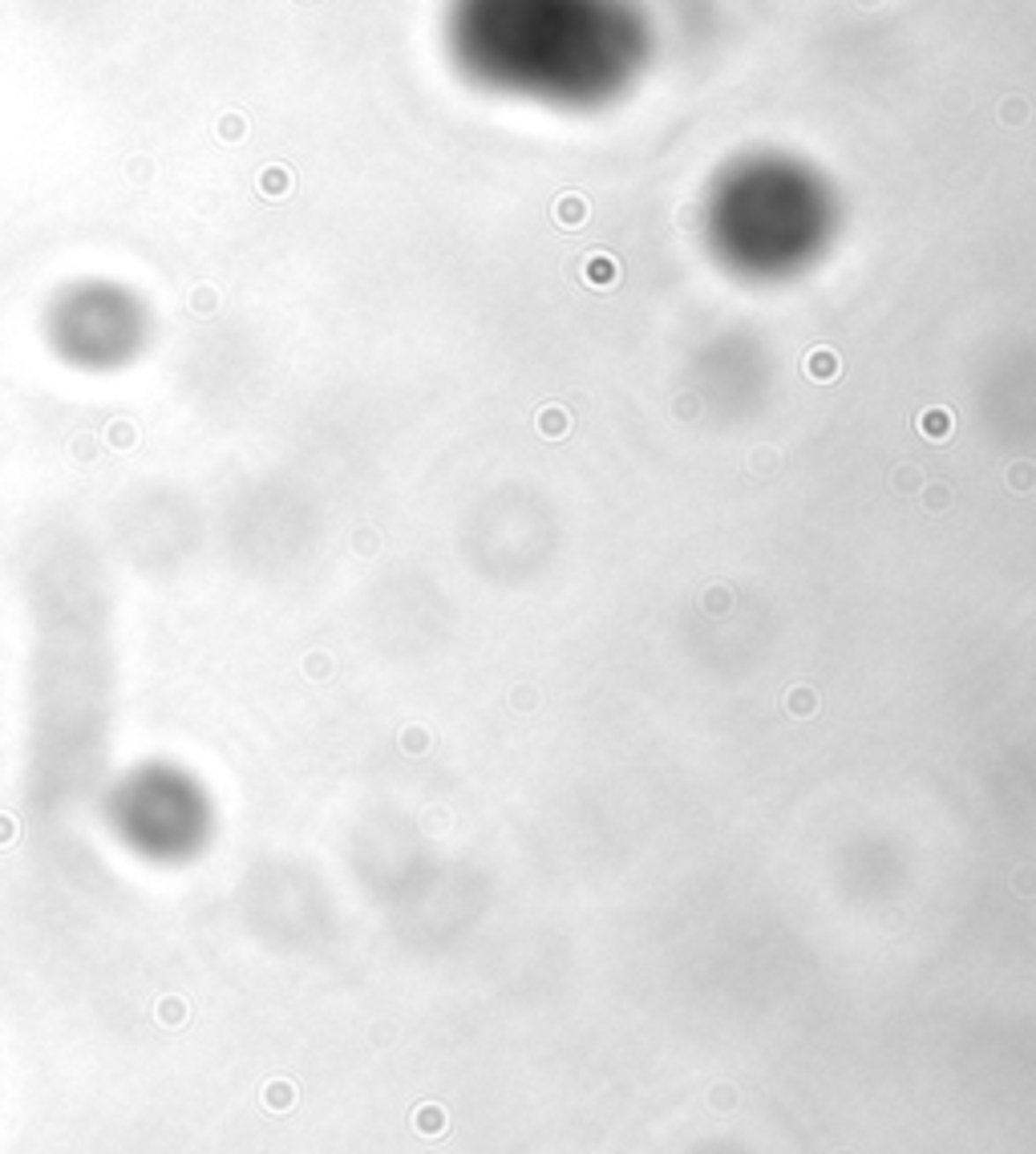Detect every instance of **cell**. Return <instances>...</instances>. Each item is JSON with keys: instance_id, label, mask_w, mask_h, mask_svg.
I'll use <instances>...</instances> for the list:
<instances>
[{"instance_id": "2", "label": "cell", "mask_w": 1036, "mask_h": 1154, "mask_svg": "<svg viewBox=\"0 0 1036 1154\" xmlns=\"http://www.w3.org/2000/svg\"><path fill=\"white\" fill-rule=\"evenodd\" d=\"M555 215H559V223H563V227H579V223L588 219V203L579 199V195H567V199H559Z\"/></svg>"}, {"instance_id": "4", "label": "cell", "mask_w": 1036, "mask_h": 1154, "mask_svg": "<svg viewBox=\"0 0 1036 1154\" xmlns=\"http://www.w3.org/2000/svg\"><path fill=\"white\" fill-rule=\"evenodd\" d=\"M810 373H814V377H834V373H838V361H834V352H826V357H822V352H818L814 361H810Z\"/></svg>"}, {"instance_id": "1", "label": "cell", "mask_w": 1036, "mask_h": 1154, "mask_svg": "<svg viewBox=\"0 0 1036 1154\" xmlns=\"http://www.w3.org/2000/svg\"><path fill=\"white\" fill-rule=\"evenodd\" d=\"M110 826L150 863H187L207 847L215 814L203 786L174 766H142L110 794Z\"/></svg>"}, {"instance_id": "3", "label": "cell", "mask_w": 1036, "mask_h": 1154, "mask_svg": "<svg viewBox=\"0 0 1036 1154\" xmlns=\"http://www.w3.org/2000/svg\"><path fill=\"white\" fill-rule=\"evenodd\" d=\"M588 280H591V284H611V280H616V263H611L608 255L591 260V263H588Z\"/></svg>"}]
</instances>
